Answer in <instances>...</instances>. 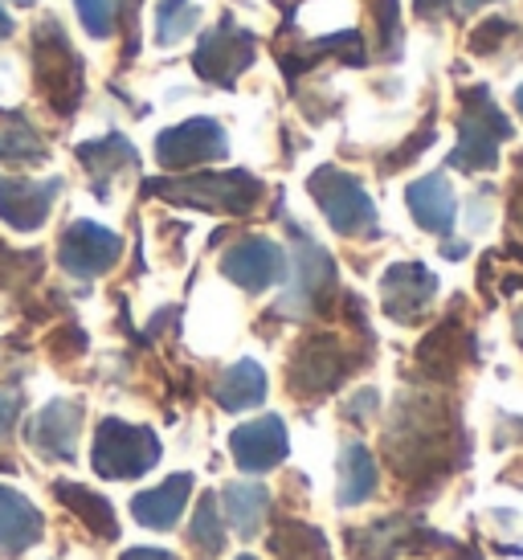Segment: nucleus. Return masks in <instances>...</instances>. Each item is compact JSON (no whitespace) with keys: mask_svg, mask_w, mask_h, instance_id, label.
Listing matches in <instances>:
<instances>
[{"mask_svg":"<svg viewBox=\"0 0 523 560\" xmlns=\"http://www.w3.org/2000/svg\"><path fill=\"white\" fill-rule=\"evenodd\" d=\"M82 430V409L74 401H49L30 425V442L46 458H74V442Z\"/></svg>","mask_w":523,"mask_h":560,"instance_id":"f3484780","label":"nucleus"},{"mask_svg":"<svg viewBox=\"0 0 523 560\" xmlns=\"http://www.w3.org/2000/svg\"><path fill=\"white\" fill-rule=\"evenodd\" d=\"M188 545L197 548L200 557L209 560L217 557L221 548H225V528H221V508H217V495H200L197 503V515H193V524H188Z\"/></svg>","mask_w":523,"mask_h":560,"instance_id":"393cba45","label":"nucleus"},{"mask_svg":"<svg viewBox=\"0 0 523 560\" xmlns=\"http://www.w3.org/2000/svg\"><path fill=\"white\" fill-rule=\"evenodd\" d=\"M511 33H515V25H511V21H483V25L470 33V49H475V54H487V49H491V54H495V49L508 42Z\"/></svg>","mask_w":523,"mask_h":560,"instance_id":"c85d7f7f","label":"nucleus"},{"mask_svg":"<svg viewBox=\"0 0 523 560\" xmlns=\"http://www.w3.org/2000/svg\"><path fill=\"white\" fill-rule=\"evenodd\" d=\"M124 560H181L176 552H164V548H127Z\"/></svg>","mask_w":523,"mask_h":560,"instance_id":"c9c22d12","label":"nucleus"},{"mask_svg":"<svg viewBox=\"0 0 523 560\" xmlns=\"http://www.w3.org/2000/svg\"><path fill=\"white\" fill-rule=\"evenodd\" d=\"M54 495L62 499L66 508L86 524V528L98 536V540H119V520H115V508H111L103 495H94L91 487H78V482H58Z\"/></svg>","mask_w":523,"mask_h":560,"instance_id":"4be33fe9","label":"nucleus"},{"mask_svg":"<svg viewBox=\"0 0 523 560\" xmlns=\"http://www.w3.org/2000/svg\"><path fill=\"white\" fill-rule=\"evenodd\" d=\"M430 143H433V127H421V131H417L414 140H409V143H405V148L397 152V160H388V164H393V168H400V164H409V160H414L417 148H430Z\"/></svg>","mask_w":523,"mask_h":560,"instance_id":"2f4dec72","label":"nucleus"},{"mask_svg":"<svg viewBox=\"0 0 523 560\" xmlns=\"http://www.w3.org/2000/svg\"><path fill=\"white\" fill-rule=\"evenodd\" d=\"M511 213H515V221L523 225V160H520V192H515V205H511Z\"/></svg>","mask_w":523,"mask_h":560,"instance_id":"e433bc0d","label":"nucleus"},{"mask_svg":"<svg viewBox=\"0 0 523 560\" xmlns=\"http://www.w3.org/2000/svg\"><path fill=\"white\" fill-rule=\"evenodd\" d=\"M454 9V0H414V13L433 21V16H446Z\"/></svg>","mask_w":523,"mask_h":560,"instance_id":"473e14b6","label":"nucleus"},{"mask_svg":"<svg viewBox=\"0 0 523 560\" xmlns=\"http://www.w3.org/2000/svg\"><path fill=\"white\" fill-rule=\"evenodd\" d=\"M49 348H54L58 357H74V352H82V348H86V336H82L78 327H62V331L49 340Z\"/></svg>","mask_w":523,"mask_h":560,"instance_id":"c756f323","label":"nucleus"},{"mask_svg":"<svg viewBox=\"0 0 523 560\" xmlns=\"http://www.w3.org/2000/svg\"><path fill=\"white\" fill-rule=\"evenodd\" d=\"M225 156H230V136L213 119H185V124L160 131V140H155V160L172 172L200 168V164Z\"/></svg>","mask_w":523,"mask_h":560,"instance_id":"6e6552de","label":"nucleus"},{"mask_svg":"<svg viewBox=\"0 0 523 560\" xmlns=\"http://www.w3.org/2000/svg\"><path fill=\"white\" fill-rule=\"evenodd\" d=\"M515 110H520V115H523V82H520V86H515Z\"/></svg>","mask_w":523,"mask_h":560,"instance_id":"79ce46f5","label":"nucleus"},{"mask_svg":"<svg viewBox=\"0 0 523 560\" xmlns=\"http://www.w3.org/2000/svg\"><path fill=\"white\" fill-rule=\"evenodd\" d=\"M372 405H376V389H364V393H356L352 401H348V418H369L372 413Z\"/></svg>","mask_w":523,"mask_h":560,"instance_id":"72a5a7b5","label":"nucleus"},{"mask_svg":"<svg viewBox=\"0 0 523 560\" xmlns=\"http://www.w3.org/2000/svg\"><path fill=\"white\" fill-rule=\"evenodd\" d=\"M230 451H233V463L249 475H262V470L278 467L287 451H291V442H287V425L282 418L275 413H266L258 421H246V425H237L230 434Z\"/></svg>","mask_w":523,"mask_h":560,"instance_id":"ddd939ff","label":"nucleus"},{"mask_svg":"<svg viewBox=\"0 0 523 560\" xmlns=\"http://www.w3.org/2000/svg\"><path fill=\"white\" fill-rule=\"evenodd\" d=\"M311 197H315V205L324 209L327 225L336 230V234L344 237H376V205H372V197L364 192V185L356 180L352 172L344 168H315L311 172Z\"/></svg>","mask_w":523,"mask_h":560,"instance_id":"7ed1b4c3","label":"nucleus"},{"mask_svg":"<svg viewBox=\"0 0 523 560\" xmlns=\"http://www.w3.org/2000/svg\"><path fill=\"white\" fill-rule=\"evenodd\" d=\"M188 495H193V475L181 470V475L164 479L160 487L131 499V515H136L143 528L168 532L181 524V515H185V508H188Z\"/></svg>","mask_w":523,"mask_h":560,"instance_id":"2eb2a0df","label":"nucleus"},{"mask_svg":"<svg viewBox=\"0 0 523 560\" xmlns=\"http://www.w3.org/2000/svg\"><path fill=\"white\" fill-rule=\"evenodd\" d=\"M58 180H0V218L13 230H37L58 197Z\"/></svg>","mask_w":523,"mask_h":560,"instance_id":"dca6fc26","label":"nucleus"},{"mask_svg":"<svg viewBox=\"0 0 523 560\" xmlns=\"http://www.w3.org/2000/svg\"><path fill=\"white\" fill-rule=\"evenodd\" d=\"M0 160H9V164H42L46 160V148L25 119H13L0 131Z\"/></svg>","mask_w":523,"mask_h":560,"instance_id":"bb28decb","label":"nucleus"},{"mask_svg":"<svg viewBox=\"0 0 523 560\" xmlns=\"http://www.w3.org/2000/svg\"><path fill=\"white\" fill-rule=\"evenodd\" d=\"M74 4L91 37H107L115 30V0H74Z\"/></svg>","mask_w":523,"mask_h":560,"instance_id":"cd10ccee","label":"nucleus"},{"mask_svg":"<svg viewBox=\"0 0 523 560\" xmlns=\"http://www.w3.org/2000/svg\"><path fill=\"white\" fill-rule=\"evenodd\" d=\"M78 160H82V164L94 172V180L103 185V180L115 176L119 168L136 164V148H131L124 136H107V140H98V143H82V148H78Z\"/></svg>","mask_w":523,"mask_h":560,"instance_id":"5701e85b","label":"nucleus"},{"mask_svg":"<svg viewBox=\"0 0 523 560\" xmlns=\"http://www.w3.org/2000/svg\"><path fill=\"white\" fill-rule=\"evenodd\" d=\"M282 270H287V254L270 237H242L221 258V275L237 282L242 291H270L282 279Z\"/></svg>","mask_w":523,"mask_h":560,"instance_id":"9b49d317","label":"nucleus"},{"mask_svg":"<svg viewBox=\"0 0 523 560\" xmlns=\"http://www.w3.org/2000/svg\"><path fill=\"white\" fill-rule=\"evenodd\" d=\"M511 140L508 115L495 107V98L483 86L462 91L458 110V143L450 152V168L458 172H487L499 160V143Z\"/></svg>","mask_w":523,"mask_h":560,"instance_id":"f257e3e1","label":"nucleus"},{"mask_svg":"<svg viewBox=\"0 0 523 560\" xmlns=\"http://www.w3.org/2000/svg\"><path fill=\"white\" fill-rule=\"evenodd\" d=\"M119 249H124V242L111 230L94 225V221H74L58 242V262L74 279H98L119 262Z\"/></svg>","mask_w":523,"mask_h":560,"instance_id":"1a4fd4ad","label":"nucleus"},{"mask_svg":"<svg viewBox=\"0 0 523 560\" xmlns=\"http://www.w3.org/2000/svg\"><path fill=\"white\" fill-rule=\"evenodd\" d=\"M438 295V275L426 270L421 262H397L385 270L381 279V299H385V315L397 324H417L426 307Z\"/></svg>","mask_w":523,"mask_h":560,"instance_id":"f8f14e48","label":"nucleus"},{"mask_svg":"<svg viewBox=\"0 0 523 560\" xmlns=\"http://www.w3.org/2000/svg\"><path fill=\"white\" fill-rule=\"evenodd\" d=\"M16 4H33V0H16Z\"/></svg>","mask_w":523,"mask_h":560,"instance_id":"c03bdc74","label":"nucleus"},{"mask_svg":"<svg viewBox=\"0 0 523 560\" xmlns=\"http://www.w3.org/2000/svg\"><path fill=\"white\" fill-rule=\"evenodd\" d=\"M376 495V458L364 442H348L339 451V491L336 503L339 508H360Z\"/></svg>","mask_w":523,"mask_h":560,"instance_id":"6ab92c4d","label":"nucleus"},{"mask_svg":"<svg viewBox=\"0 0 523 560\" xmlns=\"http://www.w3.org/2000/svg\"><path fill=\"white\" fill-rule=\"evenodd\" d=\"M221 503H225V515L237 536L254 540L262 532V520L270 512V491L262 482H225L221 487Z\"/></svg>","mask_w":523,"mask_h":560,"instance_id":"aec40b11","label":"nucleus"},{"mask_svg":"<svg viewBox=\"0 0 523 560\" xmlns=\"http://www.w3.org/2000/svg\"><path fill=\"white\" fill-rule=\"evenodd\" d=\"M33 58H37V82H42L46 98L62 115H70L82 98V62L74 58L58 21H42L37 42H33Z\"/></svg>","mask_w":523,"mask_h":560,"instance_id":"39448f33","label":"nucleus"},{"mask_svg":"<svg viewBox=\"0 0 523 560\" xmlns=\"http://www.w3.org/2000/svg\"><path fill=\"white\" fill-rule=\"evenodd\" d=\"M46 532V520L13 487H0V557H21Z\"/></svg>","mask_w":523,"mask_h":560,"instance_id":"a211bd4d","label":"nucleus"},{"mask_svg":"<svg viewBox=\"0 0 523 560\" xmlns=\"http://www.w3.org/2000/svg\"><path fill=\"white\" fill-rule=\"evenodd\" d=\"M16 413H21V393H16V389H0V434L13 425Z\"/></svg>","mask_w":523,"mask_h":560,"instance_id":"7c9ffc66","label":"nucleus"},{"mask_svg":"<svg viewBox=\"0 0 523 560\" xmlns=\"http://www.w3.org/2000/svg\"><path fill=\"white\" fill-rule=\"evenodd\" d=\"M91 463L103 479H139L160 463V442L148 425L107 418L94 434Z\"/></svg>","mask_w":523,"mask_h":560,"instance_id":"20e7f679","label":"nucleus"},{"mask_svg":"<svg viewBox=\"0 0 523 560\" xmlns=\"http://www.w3.org/2000/svg\"><path fill=\"white\" fill-rule=\"evenodd\" d=\"M352 369V357L348 348L336 340V336H315L299 348V357L291 360V393H303V397H319V393H332L348 376Z\"/></svg>","mask_w":523,"mask_h":560,"instance_id":"9d476101","label":"nucleus"},{"mask_svg":"<svg viewBox=\"0 0 523 560\" xmlns=\"http://www.w3.org/2000/svg\"><path fill=\"white\" fill-rule=\"evenodd\" d=\"M294 230V225H291ZM294 275L291 291L278 303V315H315L324 307V299L336 291V262L327 258V249H319L303 230H294Z\"/></svg>","mask_w":523,"mask_h":560,"instance_id":"423d86ee","label":"nucleus"},{"mask_svg":"<svg viewBox=\"0 0 523 560\" xmlns=\"http://www.w3.org/2000/svg\"><path fill=\"white\" fill-rule=\"evenodd\" d=\"M197 9H193V0H160V9H155V42L160 46H176L181 37L197 30Z\"/></svg>","mask_w":523,"mask_h":560,"instance_id":"a878e982","label":"nucleus"},{"mask_svg":"<svg viewBox=\"0 0 523 560\" xmlns=\"http://www.w3.org/2000/svg\"><path fill=\"white\" fill-rule=\"evenodd\" d=\"M405 201H409V213H414V221L426 234H450L458 201H454V188H450L442 172H430V176L414 180L405 188Z\"/></svg>","mask_w":523,"mask_h":560,"instance_id":"4468645a","label":"nucleus"},{"mask_svg":"<svg viewBox=\"0 0 523 560\" xmlns=\"http://www.w3.org/2000/svg\"><path fill=\"white\" fill-rule=\"evenodd\" d=\"M148 192L164 197V201L205 209V213L246 218L249 209L262 201V180H254L249 172H200L188 180H152Z\"/></svg>","mask_w":523,"mask_h":560,"instance_id":"f03ea898","label":"nucleus"},{"mask_svg":"<svg viewBox=\"0 0 523 560\" xmlns=\"http://www.w3.org/2000/svg\"><path fill=\"white\" fill-rule=\"evenodd\" d=\"M442 254H446V258H466V242H446Z\"/></svg>","mask_w":523,"mask_h":560,"instance_id":"4c0bfd02","label":"nucleus"},{"mask_svg":"<svg viewBox=\"0 0 523 560\" xmlns=\"http://www.w3.org/2000/svg\"><path fill=\"white\" fill-rule=\"evenodd\" d=\"M270 548L278 552V560H332L327 540L307 524H282L270 536Z\"/></svg>","mask_w":523,"mask_h":560,"instance_id":"b1692460","label":"nucleus"},{"mask_svg":"<svg viewBox=\"0 0 523 560\" xmlns=\"http://www.w3.org/2000/svg\"><path fill=\"white\" fill-rule=\"evenodd\" d=\"M254 49H258L254 33L233 25V21H221L217 30L200 37L197 54H193V70L213 86H233L237 74L254 66Z\"/></svg>","mask_w":523,"mask_h":560,"instance_id":"0eeeda50","label":"nucleus"},{"mask_svg":"<svg viewBox=\"0 0 523 560\" xmlns=\"http://www.w3.org/2000/svg\"><path fill=\"white\" fill-rule=\"evenodd\" d=\"M9 33H13V16H9V13H4V9H0V42H4Z\"/></svg>","mask_w":523,"mask_h":560,"instance_id":"ea45409f","label":"nucleus"},{"mask_svg":"<svg viewBox=\"0 0 523 560\" xmlns=\"http://www.w3.org/2000/svg\"><path fill=\"white\" fill-rule=\"evenodd\" d=\"M266 373H262L258 360H237L230 373L217 381V405L230 409V413H242V409H254V405L266 401Z\"/></svg>","mask_w":523,"mask_h":560,"instance_id":"412c9836","label":"nucleus"},{"mask_svg":"<svg viewBox=\"0 0 523 560\" xmlns=\"http://www.w3.org/2000/svg\"><path fill=\"white\" fill-rule=\"evenodd\" d=\"M454 4H458V13H475V9L491 4V0H454Z\"/></svg>","mask_w":523,"mask_h":560,"instance_id":"58836bf2","label":"nucleus"},{"mask_svg":"<svg viewBox=\"0 0 523 560\" xmlns=\"http://www.w3.org/2000/svg\"><path fill=\"white\" fill-rule=\"evenodd\" d=\"M381 33H385V42L397 33V0H381Z\"/></svg>","mask_w":523,"mask_h":560,"instance_id":"f704fd0d","label":"nucleus"},{"mask_svg":"<svg viewBox=\"0 0 523 560\" xmlns=\"http://www.w3.org/2000/svg\"><path fill=\"white\" fill-rule=\"evenodd\" d=\"M515 340H520V348H523V307L515 312Z\"/></svg>","mask_w":523,"mask_h":560,"instance_id":"a19ab883","label":"nucleus"},{"mask_svg":"<svg viewBox=\"0 0 523 560\" xmlns=\"http://www.w3.org/2000/svg\"><path fill=\"white\" fill-rule=\"evenodd\" d=\"M237 560H258V557H249V552H246V557H237Z\"/></svg>","mask_w":523,"mask_h":560,"instance_id":"37998d69","label":"nucleus"}]
</instances>
